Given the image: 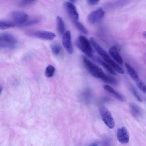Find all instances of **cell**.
Listing matches in <instances>:
<instances>
[{
	"label": "cell",
	"mask_w": 146,
	"mask_h": 146,
	"mask_svg": "<svg viewBox=\"0 0 146 146\" xmlns=\"http://www.w3.org/2000/svg\"><path fill=\"white\" fill-rule=\"evenodd\" d=\"M82 58L85 67L90 74L94 77L102 80L106 74L102 69L93 63L85 56H82Z\"/></svg>",
	"instance_id": "obj_1"
},
{
	"label": "cell",
	"mask_w": 146,
	"mask_h": 146,
	"mask_svg": "<svg viewBox=\"0 0 146 146\" xmlns=\"http://www.w3.org/2000/svg\"><path fill=\"white\" fill-rule=\"evenodd\" d=\"M76 47L82 52L89 57L93 56V50L90 40L85 36L80 35L75 42Z\"/></svg>",
	"instance_id": "obj_2"
},
{
	"label": "cell",
	"mask_w": 146,
	"mask_h": 146,
	"mask_svg": "<svg viewBox=\"0 0 146 146\" xmlns=\"http://www.w3.org/2000/svg\"><path fill=\"white\" fill-rule=\"evenodd\" d=\"M17 44V39L12 34L7 32L3 33L0 34L1 48L13 49L16 47Z\"/></svg>",
	"instance_id": "obj_3"
},
{
	"label": "cell",
	"mask_w": 146,
	"mask_h": 146,
	"mask_svg": "<svg viewBox=\"0 0 146 146\" xmlns=\"http://www.w3.org/2000/svg\"><path fill=\"white\" fill-rule=\"evenodd\" d=\"M25 34L29 36L46 40H52L56 37L54 33L44 31L28 30L26 31Z\"/></svg>",
	"instance_id": "obj_4"
},
{
	"label": "cell",
	"mask_w": 146,
	"mask_h": 146,
	"mask_svg": "<svg viewBox=\"0 0 146 146\" xmlns=\"http://www.w3.org/2000/svg\"><path fill=\"white\" fill-rule=\"evenodd\" d=\"M99 111L102 120L107 126L110 129L113 128L115 126V122L110 111L102 105L100 106Z\"/></svg>",
	"instance_id": "obj_5"
},
{
	"label": "cell",
	"mask_w": 146,
	"mask_h": 146,
	"mask_svg": "<svg viewBox=\"0 0 146 146\" xmlns=\"http://www.w3.org/2000/svg\"><path fill=\"white\" fill-rule=\"evenodd\" d=\"M11 17L16 26L22 27V26L29 20L28 15L25 13L19 11L13 12Z\"/></svg>",
	"instance_id": "obj_6"
},
{
	"label": "cell",
	"mask_w": 146,
	"mask_h": 146,
	"mask_svg": "<svg viewBox=\"0 0 146 146\" xmlns=\"http://www.w3.org/2000/svg\"><path fill=\"white\" fill-rule=\"evenodd\" d=\"M104 11L101 8H99L91 12L88 15L87 20L90 24H95L100 21L104 17Z\"/></svg>",
	"instance_id": "obj_7"
},
{
	"label": "cell",
	"mask_w": 146,
	"mask_h": 146,
	"mask_svg": "<svg viewBox=\"0 0 146 146\" xmlns=\"http://www.w3.org/2000/svg\"><path fill=\"white\" fill-rule=\"evenodd\" d=\"M64 7L69 15L74 21H78L79 15L75 6L71 1H66L64 4Z\"/></svg>",
	"instance_id": "obj_8"
},
{
	"label": "cell",
	"mask_w": 146,
	"mask_h": 146,
	"mask_svg": "<svg viewBox=\"0 0 146 146\" xmlns=\"http://www.w3.org/2000/svg\"><path fill=\"white\" fill-rule=\"evenodd\" d=\"M62 44L64 48L70 54L73 52V49L71 42V33L70 31H66L63 35Z\"/></svg>",
	"instance_id": "obj_9"
},
{
	"label": "cell",
	"mask_w": 146,
	"mask_h": 146,
	"mask_svg": "<svg viewBox=\"0 0 146 146\" xmlns=\"http://www.w3.org/2000/svg\"><path fill=\"white\" fill-rule=\"evenodd\" d=\"M117 137L118 141L123 144H127L129 141V134L127 128L123 127L118 129L117 132Z\"/></svg>",
	"instance_id": "obj_10"
},
{
	"label": "cell",
	"mask_w": 146,
	"mask_h": 146,
	"mask_svg": "<svg viewBox=\"0 0 146 146\" xmlns=\"http://www.w3.org/2000/svg\"><path fill=\"white\" fill-rule=\"evenodd\" d=\"M103 58L107 64H108L114 70L119 73L122 74H124V70L112 60L108 54Z\"/></svg>",
	"instance_id": "obj_11"
},
{
	"label": "cell",
	"mask_w": 146,
	"mask_h": 146,
	"mask_svg": "<svg viewBox=\"0 0 146 146\" xmlns=\"http://www.w3.org/2000/svg\"><path fill=\"white\" fill-rule=\"evenodd\" d=\"M109 53L113 59L118 63L122 64L123 63V60L116 46H111L109 49Z\"/></svg>",
	"instance_id": "obj_12"
},
{
	"label": "cell",
	"mask_w": 146,
	"mask_h": 146,
	"mask_svg": "<svg viewBox=\"0 0 146 146\" xmlns=\"http://www.w3.org/2000/svg\"><path fill=\"white\" fill-rule=\"evenodd\" d=\"M127 71L130 77L135 82L139 80V76L135 70L128 63H125Z\"/></svg>",
	"instance_id": "obj_13"
},
{
	"label": "cell",
	"mask_w": 146,
	"mask_h": 146,
	"mask_svg": "<svg viewBox=\"0 0 146 146\" xmlns=\"http://www.w3.org/2000/svg\"><path fill=\"white\" fill-rule=\"evenodd\" d=\"M103 88L108 92L113 94L119 100L122 101H124V99L123 96L114 90L111 87L108 85H104Z\"/></svg>",
	"instance_id": "obj_14"
},
{
	"label": "cell",
	"mask_w": 146,
	"mask_h": 146,
	"mask_svg": "<svg viewBox=\"0 0 146 146\" xmlns=\"http://www.w3.org/2000/svg\"><path fill=\"white\" fill-rule=\"evenodd\" d=\"M130 109L134 115L138 117H141L143 116L141 109L136 104L131 103L130 104Z\"/></svg>",
	"instance_id": "obj_15"
},
{
	"label": "cell",
	"mask_w": 146,
	"mask_h": 146,
	"mask_svg": "<svg viewBox=\"0 0 146 146\" xmlns=\"http://www.w3.org/2000/svg\"><path fill=\"white\" fill-rule=\"evenodd\" d=\"M56 22L58 31L61 35H63L65 32V27L64 23L62 17L58 16L56 18Z\"/></svg>",
	"instance_id": "obj_16"
},
{
	"label": "cell",
	"mask_w": 146,
	"mask_h": 146,
	"mask_svg": "<svg viewBox=\"0 0 146 146\" xmlns=\"http://www.w3.org/2000/svg\"><path fill=\"white\" fill-rule=\"evenodd\" d=\"M15 26H16V25L13 21L3 20L0 21L1 29L4 30Z\"/></svg>",
	"instance_id": "obj_17"
},
{
	"label": "cell",
	"mask_w": 146,
	"mask_h": 146,
	"mask_svg": "<svg viewBox=\"0 0 146 146\" xmlns=\"http://www.w3.org/2000/svg\"><path fill=\"white\" fill-rule=\"evenodd\" d=\"M51 48L54 55L58 56L61 52V48L60 46L56 43H53L51 45Z\"/></svg>",
	"instance_id": "obj_18"
},
{
	"label": "cell",
	"mask_w": 146,
	"mask_h": 146,
	"mask_svg": "<svg viewBox=\"0 0 146 146\" xmlns=\"http://www.w3.org/2000/svg\"><path fill=\"white\" fill-rule=\"evenodd\" d=\"M98 60L103 66L110 74L114 76L116 75L117 74L115 70L108 64L99 58L98 59Z\"/></svg>",
	"instance_id": "obj_19"
},
{
	"label": "cell",
	"mask_w": 146,
	"mask_h": 146,
	"mask_svg": "<svg viewBox=\"0 0 146 146\" xmlns=\"http://www.w3.org/2000/svg\"><path fill=\"white\" fill-rule=\"evenodd\" d=\"M74 22L76 27L80 31L86 35L88 34L87 29L81 23L78 21Z\"/></svg>",
	"instance_id": "obj_20"
},
{
	"label": "cell",
	"mask_w": 146,
	"mask_h": 146,
	"mask_svg": "<svg viewBox=\"0 0 146 146\" xmlns=\"http://www.w3.org/2000/svg\"><path fill=\"white\" fill-rule=\"evenodd\" d=\"M136 85L140 90L144 93H146V86L144 82L139 79L136 82Z\"/></svg>",
	"instance_id": "obj_21"
},
{
	"label": "cell",
	"mask_w": 146,
	"mask_h": 146,
	"mask_svg": "<svg viewBox=\"0 0 146 146\" xmlns=\"http://www.w3.org/2000/svg\"><path fill=\"white\" fill-rule=\"evenodd\" d=\"M55 71L54 67L51 65H49L46 68L45 74L46 76L48 77L52 76Z\"/></svg>",
	"instance_id": "obj_22"
},
{
	"label": "cell",
	"mask_w": 146,
	"mask_h": 146,
	"mask_svg": "<svg viewBox=\"0 0 146 146\" xmlns=\"http://www.w3.org/2000/svg\"><path fill=\"white\" fill-rule=\"evenodd\" d=\"M40 19L38 18H35L29 20H28L26 23L22 26V27L29 26L35 24L40 22Z\"/></svg>",
	"instance_id": "obj_23"
},
{
	"label": "cell",
	"mask_w": 146,
	"mask_h": 146,
	"mask_svg": "<svg viewBox=\"0 0 146 146\" xmlns=\"http://www.w3.org/2000/svg\"><path fill=\"white\" fill-rule=\"evenodd\" d=\"M35 1L34 0H23L19 2V5L20 7H26L33 3Z\"/></svg>",
	"instance_id": "obj_24"
},
{
	"label": "cell",
	"mask_w": 146,
	"mask_h": 146,
	"mask_svg": "<svg viewBox=\"0 0 146 146\" xmlns=\"http://www.w3.org/2000/svg\"><path fill=\"white\" fill-rule=\"evenodd\" d=\"M131 90L133 95L135 96L137 100L139 102H142V99L139 95L135 89H134V88L131 87Z\"/></svg>",
	"instance_id": "obj_25"
},
{
	"label": "cell",
	"mask_w": 146,
	"mask_h": 146,
	"mask_svg": "<svg viewBox=\"0 0 146 146\" xmlns=\"http://www.w3.org/2000/svg\"><path fill=\"white\" fill-rule=\"evenodd\" d=\"M88 4L90 5H94L98 3L99 0H88L87 1Z\"/></svg>",
	"instance_id": "obj_26"
},
{
	"label": "cell",
	"mask_w": 146,
	"mask_h": 146,
	"mask_svg": "<svg viewBox=\"0 0 146 146\" xmlns=\"http://www.w3.org/2000/svg\"><path fill=\"white\" fill-rule=\"evenodd\" d=\"M97 144L96 143H94L91 144L89 146H97Z\"/></svg>",
	"instance_id": "obj_27"
},
{
	"label": "cell",
	"mask_w": 146,
	"mask_h": 146,
	"mask_svg": "<svg viewBox=\"0 0 146 146\" xmlns=\"http://www.w3.org/2000/svg\"><path fill=\"white\" fill-rule=\"evenodd\" d=\"M143 35L145 37H146V32H144L143 33Z\"/></svg>",
	"instance_id": "obj_28"
}]
</instances>
